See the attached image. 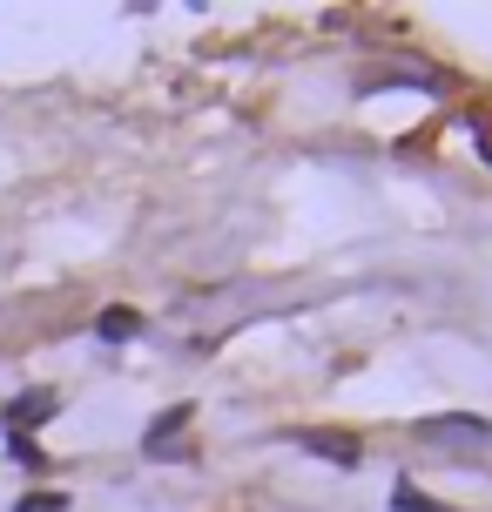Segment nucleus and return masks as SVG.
<instances>
[{"label":"nucleus","mask_w":492,"mask_h":512,"mask_svg":"<svg viewBox=\"0 0 492 512\" xmlns=\"http://www.w3.org/2000/svg\"><path fill=\"white\" fill-rule=\"evenodd\" d=\"M54 405H61V398H54L48 384H34V391H21L14 405L0 411V432H14V438H34V432H41V425L54 418Z\"/></svg>","instance_id":"obj_2"},{"label":"nucleus","mask_w":492,"mask_h":512,"mask_svg":"<svg viewBox=\"0 0 492 512\" xmlns=\"http://www.w3.org/2000/svg\"><path fill=\"white\" fill-rule=\"evenodd\" d=\"M95 337H102V344H129V337H142V310H129V304L102 310V317H95Z\"/></svg>","instance_id":"obj_5"},{"label":"nucleus","mask_w":492,"mask_h":512,"mask_svg":"<svg viewBox=\"0 0 492 512\" xmlns=\"http://www.w3.org/2000/svg\"><path fill=\"white\" fill-rule=\"evenodd\" d=\"M391 512H452V506H439V499H425V492H418L412 479H398V486H391Z\"/></svg>","instance_id":"obj_6"},{"label":"nucleus","mask_w":492,"mask_h":512,"mask_svg":"<svg viewBox=\"0 0 492 512\" xmlns=\"http://www.w3.org/2000/svg\"><path fill=\"white\" fill-rule=\"evenodd\" d=\"M412 432H418V445H439V452H459V459H486L492 452V418H472V411L418 418Z\"/></svg>","instance_id":"obj_1"},{"label":"nucleus","mask_w":492,"mask_h":512,"mask_svg":"<svg viewBox=\"0 0 492 512\" xmlns=\"http://www.w3.org/2000/svg\"><path fill=\"white\" fill-rule=\"evenodd\" d=\"M14 512H68V492H27L14 499Z\"/></svg>","instance_id":"obj_8"},{"label":"nucleus","mask_w":492,"mask_h":512,"mask_svg":"<svg viewBox=\"0 0 492 512\" xmlns=\"http://www.w3.org/2000/svg\"><path fill=\"white\" fill-rule=\"evenodd\" d=\"M297 445H304L311 459L337 465V472H358V465H364V445L351 432H297Z\"/></svg>","instance_id":"obj_4"},{"label":"nucleus","mask_w":492,"mask_h":512,"mask_svg":"<svg viewBox=\"0 0 492 512\" xmlns=\"http://www.w3.org/2000/svg\"><path fill=\"white\" fill-rule=\"evenodd\" d=\"M189 418H196V405H169V411L156 418V425L142 432V452H149V459H182V438H189Z\"/></svg>","instance_id":"obj_3"},{"label":"nucleus","mask_w":492,"mask_h":512,"mask_svg":"<svg viewBox=\"0 0 492 512\" xmlns=\"http://www.w3.org/2000/svg\"><path fill=\"white\" fill-rule=\"evenodd\" d=\"M7 459L21 465V472H48V452H41L34 438H14V432H7Z\"/></svg>","instance_id":"obj_7"}]
</instances>
